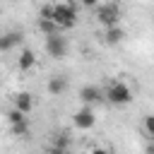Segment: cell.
<instances>
[{
    "instance_id": "9c48e42d",
    "label": "cell",
    "mask_w": 154,
    "mask_h": 154,
    "mask_svg": "<svg viewBox=\"0 0 154 154\" xmlns=\"http://www.w3.org/2000/svg\"><path fill=\"white\" fill-rule=\"evenodd\" d=\"M14 108L17 111H22L24 116L34 108V96L29 94V91H19V94H14Z\"/></svg>"
},
{
    "instance_id": "7a4b0ae2",
    "label": "cell",
    "mask_w": 154,
    "mask_h": 154,
    "mask_svg": "<svg viewBox=\"0 0 154 154\" xmlns=\"http://www.w3.org/2000/svg\"><path fill=\"white\" fill-rule=\"evenodd\" d=\"M96 22L103 24L106 29L108 26H118V22H120V7H118V2L99 5L96 7Z\"/></svg>"
},
{
    "instance_id": "e0dca14e",
    "label": "cell",
    "mask_w": 154,
    "mask_h": 154,
    "mask_svg": "<svg viewBox=\"0 0 154 154\" xmlns=\"http://www.w3.org/2000/svg\"><path fill=\"white\" fill-rule=\"evenodd\" d=\"M79 2H82L84 7H99V2H101V0H79Z\"/></svg>"
},
{
    "instance_id": "ffe728a7",
    "label": "cell",
    "mask_w": 154,
    "mask_h": 154,
    "mask_svg": "<svg viewBox=\"0 0 154 154\" xmlns=\"http://www.w3.org/2000/svg\"><path fill=\"white\" fill-rule=\"evenodd\" d=\"M0 14H2V7H0Z\"/></svg>"
},
{
    "instance_id": "7402d4cb",
    "label": "cell",
    "mask_w": 154,
    "mask_h": 154,
    "mask_svg": "<svg viewBox=\"0 0 154 154\" xmlns=\"http://www.w3.org/2000/svg\"><path fill=\"white\" fill-rule=\"evenodd\" d=\"M152 154H154V149H152Z\"/></svg>"
},
{
    "instance_id": "9a60e30c",
    "label": "cell",
    "mask_w": 154,
    "mask_h": 154,
    "mask_svg": "<svg viewBox=\"0 0 154 154\" xmlns=\"http://www.w3.org/2000/svg\"><path fill=\"white\" fill-rule=\"evenodd\" d=\"M142 128H144V132H147L149 137H154V116H144Z\"/></svg>"
},
{
    "instance_id": "2e32d148",
    "label": "cell",
    "mask_w": 154,
    "mask_h": 154,
    "mask_svg": "<svg viewBox=\"0 0 154 154\" xmlns=\"http://www.w3.org/2000/svg\"><path fill=\"white\" fill-rule=\"evenodd\" d=\"M12 132L19 135V137H26V135H29V125H26V120L19 123V125H12Z\"/></svg>"
},
{
    "instance_id": "52a82bcc",
    "label": "cell",
    "mask_w": 154,
    "mask_h": 154,
    "mask_svg": "<svg viewBox=\"0 0 154 154\" xmlns=\"http://www.w3.org/2000/svg\"><path fill=\"white\" fill-rule=\"evenodd\" d=\"M34 65H36V53H34L31 48H22V53H19V58H17L19 72H29Z\"/></svg>"
},
{
    "instance_id": "8992f818",
    "label": "cell",
    "mask_w": 154,
    "mask_h": 154,
    "mask_svg": "<svg viewBox=\"0 0 154 154\" xmlns=\"http://www.w3.org/2000/svg\"><path fill=\"white\" fill-rule=\"evenodd\" d=\"M103 99V91L96 87V84H84L82 89H79V101L84 103V106H91V103H99Z\"/></svg>"
},
{
    "instance_id": "ba28073f",
    "label": "cell",
    "mask_w": 154,
    "mask_h": 154,
    "mask_svg": "<svg viewBox=\"0 0 154 154\" xmlns=\"http://www.w3.org/2000/svg\"><path fill=\"white\" fill-rule=\"evenodd\" d=\"M46 89H48L51 96H60V94H65V89H67V77H63V75H53V77L48 79Z\"/></svg>"
},
{
    "instance_id": "8fae6325",
    "label": "cell",
    "mask_w": 154,
    "mask_h": 154,
    "mask_svg": "<svg viewBox=\"0 0 154 154\" xmlns=\"http://www.w3.org/2000/svg\"><path fill=\"white\" fill-rule=\"evenodd\" d=\"M103 38H106L108 46H116V43H120V41L125 38V31H123L120 26H108L106 34H103Z\"/></svg>"
},
{
    "instance_id": "5b68a950",
    "label": "cell",
    "mask_w": 154,
    "mask_h": 154,
    "mask_svg": "<svg viewBox=\"0 0 154 154\" xmlns=\"http://www.w3.org/2000/svg\"><path fill=\"white\" fill-rule=\"evenodd\" d=\"M72 123H75L77 130H91L96 125V113L91 111V106H82L79 111H75Z\"/></svg>"
},
{
    "instance_id": "277c9868",
    "label": "cell",
    "mask_w": 154,
    "mask_h": 154,
    "mask_svg": "<svg viewBox=\"0 0 154 154\" xmlns=\"http://www.w3.org/2000/svg\"><path fill=\"white\" fill-rule=\"evenodd\" d=\"M67 51H70V46H67V38H65V36H60V34L46 36V53H48L51 58L60 60V58L67 55Z\"/></svg>"
},
{
    "instance_id": "6da1fadb",
    "label": "cell",
    "mask_w": 154,
    "mask_h": 154,
    "mask_svg": "<svg viewBox=\"0 0 154 154\" xmlns=\"http://www.w3.org/2000/svg\"><path fill=\"white\" fill-rule=\"evenodd\" d=\"M58 29H72L77 24V5L72 0H60L53 2V17H51Z\"/></svg>"
},
{
    "instance_id": "44dd1931",
    "label": "cell",
    "mask_w": 154,
    "mask_h": 154,
    "mask_svg": "<svg viewBox=\"0 0 154 154\" xmlns=\"http://www.w3.org/2000/svg\"><path fill=\"white\" fill-rule=\"evenodd\" d=\"M0 82H2V75H0Z\"/></svg>"
},
{
    "instance_id": "ac0fdd59",
    "label": "cell",
    "mask_w": 154,
    "mask_h": 154,
    "mask_svg": "<svg viewBox=\"0 0 154 154\" xmlns=\"http://www.w3.org/2000/svg\"><path fill=\"white\" fill-rule=\"evenodd\" d=\"M91 154H111V152H108V149H103V147H94V149H91Z\"/></svg>"
},
{
    "instance_id": "5bb4252c",
    "label": "cell",
    "mask_w": 154,
    "mask_h": 154,
    "mask_svg": "<svg viewBox=\"0 0 154 154\" xmlns=\"http://www.w3.org/2000/svg\"><path fill=\"white\" fill-rule=\"evenodd\" d=\"M51 147H58V149H67L70 147V135L67 132H58L55 137H53V144Z\"/></svg>"
},
{
    "instance_id": "7c38bea8",
    "label": "cell",
    "mask_w": 154,
    "mask_h": 154,
    "mask_svg": "<svg viewBox=\"0 0 154 154\" xmlns=\"http://www.w3.org/2000/svg\"><path fill=\"white\" fill-rule=\"evenodd\" d=\"M38 31H41L43 36H55V34H60V29H58V24H55L53 19H38Z\"/></svg>"
},
{
    "instance_id": "3957f363",
    "label": "cell",
    "mask_w": 154,
    "mask_h": 154,
    "mask_svg": "<svg viewBox=\"0 0 154 154\" xmlns=\"http://www.w3.org/2000/svg\"><path fill=\"white\" fill-rule=\"evenodd\" d=\"M103 96H106L111 103H116V106H125V103L132 101V91H130V87H128L125 82H113V84L106 89Z\"/></svg>"
},
{
    "instance_id": "4fadbf2b",
    "label": "cell",
    "mask_w": 154,
    "mask_h": 154,
    "mask_svg": "<svg viewBox=\"0 0 154 154\" xmlns=\"http://www.w3.org/2000/svg\"><path fill=\"white\" fill-rule=\"evenodd\" d=\"M7 120H10V125H19V123H24V120H26V116L12 106V108L7 111Z\"/></svg>"
},
{
    "instance_id": "30bf717a",
    "label": "cell",
    "mask_w": 154,
    "mask_h": 154,
    "mask_svg": "<svg viewBox=\"0 0 154 154\" xmlns=\"http://www.w3.org/2000/svg\"><path fill=\"white\" fill-rule=\"evenodd\" d=\"M19 41H22V34H19V31H7V34H2V36H0V53L12 51L14 46H19Z\"/></svg>"
},
{
    "instance_id": "d6986e66",
    "label": "cell",
    "mask_w": 154,
    "mask_h": 154,
    "mask_svg": "<svg viewBox=\"0 0 154 154\" xmlns=\"http://www.w3.org/2000/svg\"><path fill=\"white\" fill-rule=\"evenodd\" d=\"M48 154H67V149H58V147H51Z\"/></svg>"
}]
</instances>
